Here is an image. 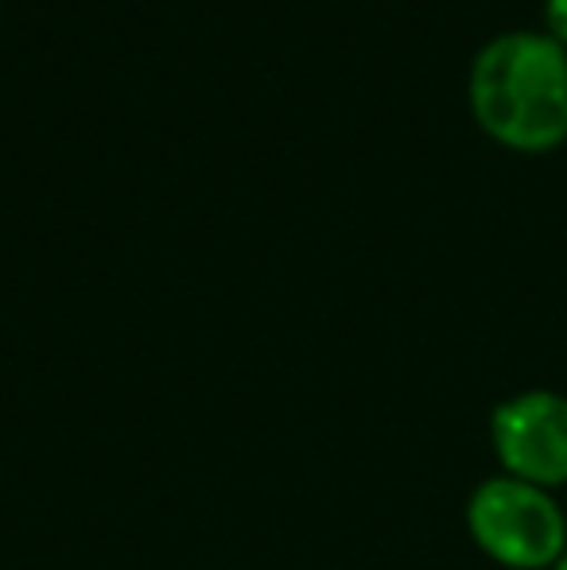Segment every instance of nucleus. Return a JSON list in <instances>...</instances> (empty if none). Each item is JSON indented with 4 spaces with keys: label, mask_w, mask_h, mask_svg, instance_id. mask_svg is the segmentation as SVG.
<instances>
[{
    "label": "nucleus",
    "mask_w": 567,
    "mask_h": 570,
    "mask_svg": "<svg viewBox=\"0 0 567 570\" xmlns=\"http://www.w3.org/2000/svg\"><path fill=\"white\" fill-rule=\"evenodd\" d=\"M470 109L478 125L517 151L567 140V47L548 31H501L470 62Z\"/></svg>",
    "instance_id": "obj_1"
},
{
    "label": "nucleus",
    "mask_w": 567,
    "mask_h": 570,
    "mask_svg": "<svg viewBox=\"0 0 567 570\" xmlns=\"http://www.w3.org/2000/svg\"><path fill=\"white\" fill-rule=\"evenodd\" d=\"M467 528L493 563L514 570H548L567 551V512L556 497L509 473L470 493Z\"/></svg>",
    "instance_id": "obj_2"
},
{
    "label": "nucleus",
    "mask_w": 567,
    "mask_h": 570,
    "mask_svg": "<svg viewBox=\"0 0 567 570\" xmlns=\"http://www.w3.org/2000/svg\"><path fill=\"white\" fill-rule=\"evenodd\" d=\"M493 454L509 478L529 485H567V396L532 389L493 407Z\"/></svg>",
    "instance_id": "obj_3"
},
{
    "label": "nucleus",
    "mask_w": 567,
    "mask_h": 570,
    "mask_svg": "<svg viewBox=\"0 0 567 570\" xmlns=\"http://www.w3.org/2000/svg\"><path fill=\"white\" fill-rule=\"evenodd\" d=\"M545 23L548 36L560 47H567V0H545Z\"/></svg>",
    "instance_id": "obj_4"
},
{
    "label": "nucleus",
    "mask_w": 567,
    "mask_h": 570,
    "mask_svg": "<svg viewBox=\"0 0 567 570\" xmlns=\"http://www.w3.org/2000/svg\"><path fill=\"white\" fill-rule=\"evenodd\" d=\"M548 570H567V551H564V556H560V559H556V563H553V567H548Z\"/></svg>",
    "instance_id": "obj_5"
}]
</instances>
